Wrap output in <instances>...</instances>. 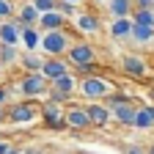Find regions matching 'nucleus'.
<instances>
[{"mask_svg": "<svg viewBox=\"0 0 154 154\" xmlns=\"http://www.w3.org/2000/svg\"><path fill=\"white\" fill-rule=\"evenodd\" d=\"M110 91H116V85L107 77H99V74L77 77V94H80V99H85V102H102Z\"/></svg>", "mask_w": 154, "mask_h": 154, "instance_id": "obj_1", "label": "nucleus"}, {"mask_svg": "<svg viewBox=\"0 0 154 154\" xmlns=\"http://www.w3.org/2000/svg\"><path fill=\"white\" fill-rule=\"evenodd\" d=\"M72 44V33L66 28L61 30H47L42 33V42H38V52H44V58H63L66 50Z\"/></svg>", "mask_w": 154, "mask_h": 154, "instance_id": "obj_2", "label": "nucleus"}, {"mask_svg": "<svg viewBox=\"0 0 154 154\" xmlns=\"http://www.w3.org/2000/svg\"><path fill=\"white\" fill-rule=\"evenodd\" d=\"M17 88H19V94H22L25 99H44L50 83L44 80V74H42V72H25L22 77H19Z\"/></svg>", "mask_w": 154, "mask_h": 154, "instance_id": "obj_3", "label": "nucleus"}, {"mask_svg": "<svg viewBox=\"0 0 154 154\" xmlns=\"http://www.w3.org/2000/svg\"><path fill=\"white\" fill-rule=\"evenodd\" d=\"M36 119H38V105L33 99H22V102H17L6 110V121L14 124V127H25Z\"/></svg>", "mask_w": 154, "mask_h": 154, "instance_id": "obj_4", "label": "nucleus"}, {"mask_svg": "<svg viewBox=\"0 0 154 154\" xmlns=\"http://www.w3.org/2000/svg\"><path fill=\"white\" fill-rule=\"evenodd\" d=\"M63 58L69 61L72 69L74 66H88V63H96V47L91 42H85V38H83V42H72Z\"/></svg>", "mask_w": 154, "mask_h": 154, "instance_id": "obj_5", "label": "nucleus"}, {"mask_svg": "<svg viewBox=\"0 0 154 154\" xmlns=\"http://www.w3.org/2000/svg\"><path fill=\"white\" fill-rule=\"evenodd\" d=\"M38 119L44 121V127L50 129H66V121H63V105H58L52 99H44L38 105Z\"/></svg>", "mask_w": 154, "mask_h": 154, "instance_id": "obj_6", "label": "nucleus"}, {"mask_svg": "<svg viewBox=\"0 0 154 154\" xmlns=\"http://www.w3.org/2000/svg\"><path fill=\"white\" fill-rule=\"evenodd\" d=\"M63 121H66V129H72V132H85V129L91 127V124H88L85 105H77V102L63 105Z\"/></svg>", "mask_w": 154, "mask_h": 154, "instance_id": "obj_7", "label": "nucleus"}, {"mask_svg": "<svg viewBox=\"0 0 154 154\" xmlns=\"http://www.w3.org/2000/svg\"><path fill=\"white\" fill-rule=\"evenodd\" d=\"M72 25H74V30L80 33V36H96V33L102 30L99 17H96L94 11H83V8L72 17Z\"/></svg>", "mask_w": 154, "mask_h": 154, "instance_id": "obj_8", "label": "nucleus"}, {"mask_svg": "<svg viewBox=\"0 0 154 154\" xmlns=\"http://www.w3.org/2000/svg\"><path fill=\"white\" fill-rule=\"evenodd\" d=\"M85 113H88V124L96 129H105L110 124V107L105 102H85Z\"/></svg>", "mask_w": 154, "mask_h": 154, "instance_id": "obj_9", "label": "nucleus"}, {"mask_svg": "<svg viewBox=\"0 0 154 154\" xmlns=\"http://www.w3.org/2000/svg\"><path fill=\"white\" fill-rule=\"evenodd\" d=\"M38 72L44 74V80H47V83H52L55 77H61V74L72 72V66H69L66 58H44V63H42V69H38Z\"/></svg>", "mask_w": 154, "mask_h": 154, "instance_id": "obj_10", "label": "nucleus"}, {"mask_svg": "<svg viewBox=\"0 0 154 154\" xmlns=\"http://www.w3.org/2000/svg\"><path fill=\"white\" fill-rule=\"evenodd\" d=\"M135 110H138V105H135V102L116 105V107H110V121L121 124V127H135Z\"/></svg>", "mask_w": 154, "mask_h": 154, "instance_id": "obj_11", "label": "nucleus"}, {"mask_svg": "<svg viewBox=\"0 0 154 154\" xmlns=\"http://www.w3.org/2000/svg\"><path fill=\"white\" fill-rule=\"evenodd\" d=\"M146 61L140 55H124L121 58V72L127 74V77H135V80H140V77H146Z\"/></svg>", "mask_w": 154, "mask_h": 154, "instance_id": "obj_12", "label": "nucleus"}, {"mask_svg": "<svg viewBox=\"0 0 154 154\" xmlns=\"http://www.w3.org/2000/svg\"><path fill=\"white\" fill-rule=\"evenodd\" d=\"M0 44H11V47L19 44V19L17 17L0 22Z\"/></svg>", "mask_w": 154, "mask_h": 154, "instance_id": "obj_13", "label": "nucleus"}, {"mask_svg": "<svg viewBox=\"0 0 154 154\" xmlns=\"http://www.w3.org/2000/svg\"><path fill=\"white\" fill-rule=\"evenodd\" d=\"M36 28L42 30V33H47V30H61V28H66V17H63V14H58V11L38 14V22H36Z\"/></svg>", "mask_w": 154, "mask_h": 154, "instance_id": "obj_14", "label": "nucleus"}, {"mask_svg": "<svg viewBox=\"0 0 154 154\" xmlns=\"http://www.w3.org/2000/svg\"><path fill=\"white\" fill-rule=\"evenodd\" d=\"M19 42H22V47H25V50H33V52H38L42 30H38L36 25H22V22H19Z\"/></svg>", "mask_w": 154, "mask_h": 154, "instance_id": "obj_15", "label": "nucleus"}, {"mask_svg": "<svg viewBox=\"0 0 154 154\" xmlns=\"http://www.w3.org/2000/svg\"><path fill=\"white\" fill-rule=\"evenodd\" d=\"M110 38H116V42H127L129 33H132V19L129 17H116L110 19Z\"/></svg>", "mask_w": 154, "mask_h": 154, "instance_id": "obj_16", "label": "nucleus"}, {"mask_svg": "<svg viewBox=\"0 0 154 154\" xmlns=\"http://www.w3.org/2000/svg\"><path fill=\"white\" fill-rule=\"evenodd\" d=\"M135 129H154V105H138V110H135Z\"/></svg>", "mask_w": 154, "mask_h": 154, "instance_id": "obj_17", "label": "nucleus"}, {"mask_svg": "<svg viewBox=\"0 0 154 154\" xmlns=\"http://www.w3.org/2000/svg\"><path fill=\"white\" fill-rule=\"evenodd\" d=\"M17 63L22 66L25 72H38V69H42V63H44V55H38V52H33V50H22Z\"/></svg>", "mask_w": 154, "mask_h": 154, "instance_id": "obj_18", "label": "nucleus"}, {"mask_svg": "<svg viewBox=\"0 0 154 154\" xmlns=\"http://www.w3.org/2000/svg\"><path fill=\"white\" fill-rule=\"evenodd\" d=\"M105 8L116 19V17H129L135 6H132V0H105Z\"/></svg>", "mask_w": 154, "mask_h": 154, "instance_id": "obj_19", "label": "nucleus"}, {"mask_svg": "<svg viewBox=\"0 0 154 154\" xmlns=\"http://www.w3.org/2000/svg\"><path fill=\"white\" fill-rule=\"evenodd\" d=\"M129 38H132V42H138V44H154V28H149V25H135L132 22Z\"/></svg>", "mask_w": 154, "mask_h": 154, "instance_id": "obj_20", "label": "nucleus"}, {"mask_svg": "<svg viewBox=\"0 0 154 154\" xmlns=\"http://www.w3.org/2000/svg\"><path fill=\"white\" fill-rule=\"evenodd\" d=\"M14 17H17L22 25H36V22H38V11L33 8V3H30V0L17 8V14H14Z\"/></svg>", "mask_w": 154, "mask_h": 154, "instance_id": "obj_21", "label": "nucleus"}, {"mask_svg": "<svg viewBox=\"0 0 154 154\" xmlns=\"http://www.w3.org/2000/svg\"><path fill=\"white\" fill-rule=\"evenodd\" d=\"M129 19H132L135 25H149V28H154V8H132Z\"/></svg>", "mask_w": 154, "mask_h": 154, "instance_id": "obj_22", "label": "nucleus"}, {"mask_svg": "<svg viewBox=\"0 0 154 154\" xmlns=\"http://www.w3.org/2000/svg\"><path fill=\"white\" fill-rule=\"evenodd\" d=\"M17 61H19V47L0 44V66H14Z\"/></svg>", "mask_w": 154, "mask_h": 154, "instance_id": "obj_23", "label": "nucleus"}, {"mask_svg": "<svg viewBox=\"0 0 154 154\" xmlns=\"http://www.w3.org/2000/svg\"><path fill=\"white\" fill-rule=\"evenodd\" d=\"M55 11H58V14H63L66 19H72L77 11H80V6H72V3H63V0H58V3H55Z\"/></svg>", "mask_w": 154, "mask_h": 154, "instance_id": "obj_24", "label": "nucleus"}, {"mask_svg": "<svg viewBox=\"0 0 154 154\" xmlns=\"http://www.w3.org/2000/svg\"><path fill=\"white\" fill-rule=\"evenodd\" d=\"M14 14H17L14 0H0V22H3V19H11Z\"/></svg>", "mask_w": 154, "mask_h": 154, "instance_id": "obj_25", "label": "nucleus"}, {"mask_svg": "<svg viewBox=\"0 0 154 154\" xmlns=\"http://www.w3.org/2000/svg\"><path fill=\"white\" fill-rule=\"evenodd\" d=\"M30 3H33V8L38 14H47V11H55V3H58V0H30Z\"/></svg>", "mask_w": 154, "mask_h": 154, "instance_id": "obj_26", "label": "nucleus"}, {"mask_svg": "<svg viewBox=\"0 0 154 154\" xmlns=\"http://www.w3.org/2000/svg\"><path fill=\"white\" fill-rule=\"evenodd\" d=\"M135 8H154V0H132Z\"/></svg>", "mask_w": 154, "mask_h": 154, "instance_id": "obj_27", "label": "nucleus"}, {"mask_svg": "<svg viewBox=\"0 0 154 154\" xmlns=\"http://www.w3.org/2000/svg\"><path fill=\"white\" fill-rule=\"evenodd\" d=\"M6 102H8V88L0 85V107H6Z\"/></svg>", "mask_w": 154, "mask_h": 154, "instance_id": "obj_28", "label": "nucleus"}, {"mask_svg": "<svg viewBox=\"0 0 154 154\" xmlns=\"http://www.w3.org/2000/svg\"><path fill=\"white\" fill-rule=\"evenodd\" d=\"M22 154H44V149H38V146H30V149H25Z\"/></svg>", "mask_w": 154, "mask_h": 154, "instance_id": "obj_29", "label": "nucleus"}, {"mask_svg": "<svg viewBox=\"0 0 154 154\" xmlns=\"http://www.w3.org/2000/svg\"><path fill=\"white\" fill-rule=\"evenodd\" d=\"M8 149H11V143H6V140H0V154H8Z\"/></svg>", "mask_w": 154, "mask_h": 154, "instance_id": "obj_30", "label": "nucleus"}, {"mask_svg": "<svg viewBox=\"0 0 154 154\" xmlns=\"http://www.w3.org/2000/svg\"><path fill=\"white\" fill-rule=\"evenodd\" d=\"M127 154H146V151H143V149H140V146H132V149H129V151H127Z\"/></svg>", "mask_w": 154, "mask_h": 154, "instance_id": "obj_31", "label": "nucleus"}, {"mask_svg": "<svg viewBox=\"0 0 154 154\" xmlns=\"http://www.w3.org/2000/svg\"><path fill=\"white\" fill-rule=\"evenodd\" d=\"M63 3H72V6H80L83 0H63Z\"/></svg>", "mask_w": 154, "mask_h": 154, "instance_id": "obj_32", "label": "nucleus"}, {"mask_svg": "<svg viewBox=\"0 0 154 154\" xmlns=\"http://www.w3.org/2000/svg\"><path fill=\"white\" fill-rule=\"evenodd\" d=\"M8 154H22V151H19V149H14V146H11V149H8Z\"/></svg>", "mask_w": 154, "mask_h": 154, "instance_id": "obj_33", "label": "nucleus"}, {"mask_svg": "<svg viewBox=\"0 0 154 154\" xmlns=\"http://www.w3.org/2000/svg\"><path fill=\"white\" fill-rule=\"evenodd\" d=\"M146 154H154V143H151V146H149V149H146Z\"/></svg>", "mask_w": 154, "mask_h": 154, "instance_id": "obj_34", "label": "nucleus"}, {"mask_svg": "<svg viewBox=\"0 0 154 154\" xmlns=\"http://www.w3.org/2000/svg\"><path fill=\"white\" fill-rule=\"evenodd\" d=\"M94 3H102V6H105V0H94Z\"/></svg>", "mask_w": 154, "mask_h": 154, "instance_id": "obj_35", "label": "nucleus"}, {"mask_svg": "<svg viewBox=\"0 0 154 154\" xmlns=\"http://www.w3.org/2000/svg\"><path fill=\"white\" fill-rule=\"evenodd\" d=\"M55 154H66V151H55Z\"/></svg>", "mask_w": 154, "mask_h": 154, "instance_id": "obj_36", "label": "nucleus"}]
</instances>
